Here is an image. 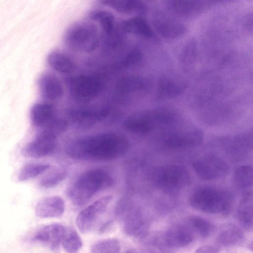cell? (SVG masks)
Segmentation results:
<instances>
[{
  "label": "cell",
  "instance_id": "cell-1",
  "mask_svg": "<svg viewBox=\"0 0 253 253\" xmlns=\"http://www.w3.org/2000/svg\"><path fill=\"white\" fill-rule=\"evenodd\" d=\"M129 142L123 134L106 132L85 137L74 141L67 148L71 158L84 161H110L128 150Z\"/></svg>",
  "mask_w": 253,
  "mask_h": 253
},
{
  "label": "cell",
  "instance_id": "cell-2",
  "mask_svg": "<svg viewBox=\"0 0 253 253\" xmlns=\"http://www.w3.org/2000/svg\"><path fill=\"white\" fill-rule=\"evenodd\" d=\"M113 184V179L106 171L100 169H89L76 179L69 191V197L74 205L83 206L95 194Z\"/></svg>",
  "mask_w": 253,
  "mask_h": 253
},
{
  "label": "cell",
  "instance_id": "cell-3",
  "mask_svg": "<svg viewBox=\"0 0 253 253\" xmlns=\"http://www.w3.org/2000/svg\"><path fill=\"white\" fill-rule=\"evenodd\" d=\"M232 202V195L227 191L211 187H201L191 195V206L207 213L219 214L228 211Z\"/></svg>",
  "mask_w": 253,
  "mask_h": 253
},
{
  "label": "cell",
  "instance_id": "cell-4",
  "mask_svg": "<svg viewBox=\"0 0 253 253\" xmlns=\"http://www.w3.org/2000/svg\"><path fill=\"white\" fill-rule=\"evenodd\" d=\"M64 40L66 45L71 49L89 53L97 48L100 37L95 25L80 22L73 25L66 31Z\"/></svg>",
  "mask_w": 253,
  "mask_h": 253
},
{
  "label": "cell",
  "instance_id": "cell-5",
  "mask_svg": "<svg viewBox=\"0 0 253 253\" xmlns=\"http://www.w3.org/2000/svg\"><path fill=\"white\" fill-rule=\"evenodd\" d=\"M154 184L167 192L177 191L190 182V174L185 168L179 165H167L157 168L152 176Z\"/></svg>",
  "mask_w": 253,
  "mask_h": 253
},
{
  "label": "cell",
  "instance_id": "cell-6",
  "mask_svg": "<svg viewBox=\"0 0 253 253\" xmlns=\"http://www.w3.org/2000/svg\"><path fill=\"white\" fill-rule=\"evenodd\" d=\"M105 81L104 78L99 75L76 76L69 81V90L72 96L79 101L90 100L101 92Z\"/></svg>",
  "mask_w": 253,
  "mask_h": 253
},
{
  "label": "cell",
  "instance_id": "cell-7",
  "mask_svg": "<svg viewBox=\"0 0 253 253\" xmlns=\"http://www.w3.org/2000/svg\"><path fill=\"white\" fill-rule=\"evenodd\" d=\"M112 198L111 195L102 197L79 212L76 224L80 232L86 234L93 228L106 211Z\"/></svg>",
  "mask_w": 253,
  "mask_h": 253
},
{
  "label": "cell",
  "instance_id": "cell-8",
  "mask_svg": "<svg viewBox=\"0 0 253 253\" xmlns=\"http://www.w3.org/2000/svg\"><path fill=\"white\" fill-rule=\"evenodd\" d=\"M116 214L124 233L129 236L138 234L140 220L130 199H124L118 203L116 209Z\"/></svg>",
  "mask_w": 253,
  "mask_h": 253
},
{
  "label": "cell",
  "instance_id": "cell-9",
  "mask_svg": "<svg viewBox=\"0 0 253 253\" xmlns=\"http://www.w3.org/2000/svg\"><path fill=\"white\" fill-rule=\"evenodd\" d=\"M57 136L44 129L34 140L23 148V155L28 157L39 158L52 154L56 148Z\"/></svg>",
  "mask_w": 253,
  "mask_h": 253
},
{
  "label": "cell",
  "instance_id": "cell-10",
  "mask_svg": "<svg viewBox=\"0 0 253 253\" xmlns=\"http://www.w3.org/2000/svg\"><path fill=\"white\" fill-rule=\"evenodd\" d=\"M192 166L198 176L206 180L220 178L228 171L225 162L213 155L206 156L196 160Z\"/></svg>",
  "mask_w": 253,
  "mask_h": 253
},
{
  "label": "cell",
  "instance_id": "cell-11",
  "mask_svg": "<svg viewBox=\"0 0 253 253\" xmlns=\"http://www.w3.org/2000/svg\"><path fill=\"white\" fill-rule=\"evenodd\" d=\"M65 231L66 228L61 224H49L38 230L31 240L40 243L53 251H57L60 248Z\"/></svg>",
  "mask_w": 253,
  "mask_h": 253
},
{
  "label": "cell",
  "instance_id": "cell-12",
  "mask_svg": "<svg viewBox=\"0 0 253 253\" xmlns=\"http://www.w3.org/2000/svg\"><path fill=\"white\" fill-rule=\"evenodd\" d=\"M203 132L199 129L186 132L170 133L164 139V143L171 148L193 147L200 144L203 140Z\"/></svg>",
  "mask_w": 253,
  "mask_h": 253
},
{
  "label": "cell",
  "instance_id": "cell-13",
  "mask_svg": "<svg viewBox=\"0 0 253 253\" xmlns=\"http://www.w3.org/2000/svg\"><path fill=\"white\" fill-rule=\"evenodd\" d=\"M65 211L63 200L58 196H50L39 201L35 207V213L40 218H57Z\"/></svg>",
  "mask_w": 253,
  "mask_h": 253
},
{
  "label": "cell",
  "instance_id": "cell-14",
  "mask_svg": "<svg viewBox=\"0 0 253 253\" xmlns=\"http://www.w3.org/2000/svg\"><path fill=\"white\" fill-rule=\"evenodd\" d=\"M153 23L157 32L166 39H176L183 36L186 32L183 24L167 17L158 16L154 19Z\"/></svg>",
  "mask_w": 253,
  "mask_h": 253
},
{
  "label": "cell",
  "instance_id": "cell-15",
  "mask_svg": "<svg viewBox=\"0 0 253 253\" xmlns=\"http://www.w3.org/2000/svg\"><path fill=\"white\" fill-rule=\"evenodd\" d=\"M39 87L43 97L49 100H58L64 93V88L60 80L52 74L42 75L39 81Z\"/></svg>",
  "mask_w": 253,
  "mask_h": 253
},
{
  "label": "cell",
  "instance_id": "cell-16",
  "mask_svg": "<svg viewBox=\"0 0 253 253\" xmlns=\"http://www.w3.org/2000/svg\"><path fill=\"white\" fill-rule=\"evenodd\" d=\"M102 5L125 14H143L147 9L141 0H98Z\"/></svg>",
  "mask_w": 253,
  "mask_h": 253
},
{
  "label": "cell",
  "instance_id": "cell-17",
  "mask_svg": "<svg viewBox=\"0 0 253 253\" xmlns=\"http://www.w3.org/2000/svg\"><path fill=\"white\" fill-rule=\"evenodd\" d=\"M154 126L148 112L129 117L123 123L126 130L139 134L150 132Z\"/></svg>",
  "mask_w": 253,
  "mask_h": 253
},
{
  "label": "cell",
  "instance_id": "cell-18",
  "mask_svg": "<svg viewBox=\"0 0 253 253\" xmlns=\"http://www.w3.org/2000/svg\"><path fill=\"white\" fill-rule=\"evenodd\" d=\"M166 5L172 13L184 17L196 14L203 6L200 0H169Z\"/></svg>",
  "mask_w": 253,
  "mask_h": 253
},
{
  "label": "cell",
  "instance_id": "cell-19",
  "mask_svg": "<svg viewBox=\"0 0 253 253\" xmlns=\"http://www.w3.org/2000/svg\"><path fill=\"white\" fill-rule=\"evenodd\" d=\"M54 108L51 104L38 103L31 109V120L32 124L36 126H45L54 118Z\"/></svg>",
  "mask_w": 253,
  "mask_h": 253
},
{
  "label": "cell",
  "instance_id": "cell-20",
  "mask_svg": "<svg viewBox=\"0 0 253 253\" xmlns=\"http://www.w3.org/2000/svg\"><path fill=\"white\" fill-rule=\"evenodd\" d=\"M121 27L126 33L144 38H151L154 35L153 32L147 22L140 17L124 20L121 24Z\"/></svg>",
  "mask_w": 253,
  "mask_h": 253
},
{
  "label": "cell",
  "instance_id": "cell-21",
  "mask_svg": "<svg viewBox=\"0 0 253 253\" xmlns=\"http://www.w3.org/2000/svg\"><path fill=\"white\" fill-rule=\"evenodd\" d=\"M193 236L191 232L182 226H175L167 231L165 240L167 244L174 248L187 246L192 242Z\"/></svg>",
  "mask_w": 253,
  "mask_h": 253
},
{
  "label": "cell",
  "instance_id": "cell-22",
  "mask_svg": "<svg viewBox=\"0 0 253 253\" xmlns=\"http://www.w3.org/2000/svg\"><path fill=\"white\" fill-rule=\"evenodd\" d=\"M47 62L56 71L64 74H69L76 68L74 61L66 54L60 51H52L47 56Z\"/></svg>",
  "mask_w": 253,
  "mask_h": 253
},
{
  "label": "cell",
  "instance_id": "cell-23",
  "mask_svg": "<svg viewBox=\"0 0 253 253\" xmlns=\"http://www.w3.org/2000/svg\"><path fill=\"white\" fill-rule=\"evenodd\" d=\"M185 89V84L168 77L161 78L158 85V96L162 98H170L181 94Z\"/></svg>",
  "mask_w": 253,
  "mask_h": 253
},
{
  "label": "cell",
  "instance_id": "cell-24",
  "mask_svg": "<svg viewBox=\"0 0 253 253\" xmlns=\"http://www.w3.org/2000/svg\"><path fill=\"white\" fill-rule=\"evenodd\" d=\"M108 115L106 110H81L74 112L73 120L82 126H89L103 119Z\"/></svg>",
  "mask_w": 253,
  "mask_h": 253
},
{
  "label": "cell",
  "instance_id": "cell-25",
  "mask_svg": "<svg viewBox=\"0 0 253 253\" xmlns=\"http://www.w3.org/2000/svg\"><path fill=\"white\" fill-rule=\"evenodd\" d=\"M240 221L246 227L250 228L253 223V195L252 192L246 193L240 202L238 211Z\"/></svg>",
  "mask_w": 253,
  "mask_h": 253
},
{
  "label": "cell",
  "instance_id": "cell-26",
  "mask_svg": "<svg viewBox=\"0 0 253 253\" xmlns=\"http://www.w3.org/2000/svg\"><path fill=\"white\" fill-rule=\"evenodd\" d=\"M147 86L146 81L137 76H126L118 82L117 88L121 93H128L142 90Z\"/></svg>",
  "mask_w": 253,
  "mask_h": 253
},
{
  "label": "cell",
  "instance_id": "cell-27",
  "mask_svg": "<svg viewBox=\"0 0 253 253\" xmlns=\"http://www.w3.org/2000/svg\"><path fill=\"white\" fill-rule=\"evenodd\" d=\"M89 17L98 22L107 34H112L114 28L115 18L111 13L103 10H94L89 13Z\"/></svg>",
  "mask_w": 253,
  "mask_h": 253
},
{
  "label": "cell",
  "instance_id": "cell-28",
  "mask_svg": "<svg viewBox=\"0 0 253 253\" xmlns=\"http://www.w3.org/2000/svg\"><path fill=\"white\" fill-rule=\"evenodd\" d=\"M50 165L44 163H30L25 165L21 169L18 178L19 181H24L45 172L50 168Z\"/></svg>",
  "mask_w": 253,
  "mask_h": 253
},
{
  "label": "cell",
  "instance_id": "cell-29",
  "mask_svg": "<svg viewBox=\"0 0 253 253\" xmlns=\"http://www.w3.org/2000/svg\"><path fill=\"white\" fill-rule=\"evenodd\" d=\"M83 245L82 240L77 232L73 229H66L61 246L67 253H76Z\"/></svg>",
  "mask_w": 253,
  "mask_h": 253
},
{
  "label": "cell",
  "instance_id": "cell-30",
  "mask_svg": "<svg viewBox=\"0 0 253 253\" xmlns=\"http://www.w3.org/2000/svg\"><path fill=\"white\" fill-rule=\"evenodd\" d=\"M121 247L116 238H107L98 241L92 244L90 252L93 253H118Z\"/></svg>",
  "mask_w": 253,
  "mask_h": 253
},
{
  "label": "cell",
  "instance_id": "cell-31",
  "mask_svg": "<svg viewBox=\"0 0 253 253\" xmlns=\"http://www.w3.org/2000/svg\"><path fill=\"white\" fill-rule=\"evenodd\" d=\"M234 181L240 188L246 189L253 184V169L250 166H242L237 169L234 173Z\"/></svg>",
  "mask_w": 253,
  "mask_h": 253
},
{
  "label": "cell",
  "instance_id": "cell-32",
  "mask_svg": "<svg viewBox=\"0 0 253 253\" xmlns=\"http://www.w3.org/2000/svg\"><path fill=\"white\" fill-rule=\"evenodd\" d=\"M67 175L68 172L66 169H56L42 178L40 181V185L45 188L53 187L64 180Z\"/></svg>",
  "mask_w": 253,
  "mask_h": 253
},
{
  "label": "cell",
  "instance_id": "cell-33",
  "mask_svg": "<svg viewBox=\"0 0 253 253\" xmlns=\"http://www.w3.org/2000/svg\"><path fill=\"white\" fill-rule=\"evenodd\" d=\"M191 226L202 237H207L211 231V225L205 219L197 216H193L189 218Z\"/></svg>",
  "mask_w": 253,
  "mask_h": 253
},
{
  "label": "cell",
  "instance_id": "cell-34",
  "mask_svg": "<svg viewBox=\"0 0 253 253\" xmlns=\"http://www.w3.org/2000/svg\"><path fill=\"white\" fill-rule=\"evenodd\" d=\"M142 53L139 49H133L124 57L121 65L125 68H130L139 64L142 60Z\"/></svg>",
  "mask_w": 253,
  "mask_h": 253
},
{
  "label": "cell",
  "instance_id": "cell-35",
  "mask_svg": "<svg viewBox=\"0 0 253 253\" xmlns=\"http://www.w3.org/2000/svg\"><path fill=\"white\" fill-rule=\"evenodd\" d=\"M68 122L61 118H53L45 126L44 129L53 133L57 136L65 132L68 128Z\"/></svg>",
  "mask_w": 253,
  "mask_h": 253
},
{
  "label": "cell",
  "instance_id": "cell-36",
  "mask_svg": "<svg viewBox=\"0 0 253 253\" xmlns=\"http://www.w3.org/2000/svg\"><path fill=\"white\" fill-rule=\"evenodd\" d=\"M196 53V45L194 41L189 42L186 45L181 55V60L185 64L193 61Z\"/></svg>",
  "mask_w": 253,
  "mask_h": 253
},
{
  "label": "cell",
  "instance_id": "cell-37",
  "mask_svg": "<svg viewBox=\"0 0 253 253\" xmlns=\"http://www.w3.org/2000/svg\"><path fill=\"white\" fill-rule=\"evenodd\" d=\"M241 237V233L235 230L225 231L221 235V242L225 244L236 241Z\"/></svg>",
  "mask_w": 253,
  "mask_h": 253
},
{
  "label": "cell",
  "instance_id": "cell-38",
  "mask_svg": "<svg viewBox=\"0 0 253 253\" xmlns=\"http://www.w3.org/2000/svg\"><path fill=\"white\" fill-rule=\"evenodd\" d=\"M114 226L113 221L110 220L103 223L99 228L98 232L100 234H104L112 230Z\"/></svg>",
  "mask_w": 253,
  "mask_h": 253
},
{
  "label": "cell",
  "instance_id": "cell-39",
  "mask_svg": "<svg viewBox=\"0 0 253 253\" xmlns=\"http://www.w3.org/2000/svg\"><path fill=\"white\" fill-rule=\"evenodd\" d=\"M199 253H215L217 252V249L211 246H204L201 247L197 250Z\"/></svg>",
  "mask_w": 253,
  "mask_h": 253
},
{
  "label": "cell",
  "instance_id": "cell-40",
  "mask_svg": "<svg viewBox=\"0 0 253 253\" xmlns=\"http://www.w3.org/2000/svg\"><path fill=\"white\" fill-rule=\"evenodd\" d=\"M213 0L215 1H218V2H225V1H228L229 0Z\"/></svg>",
  "mask_w": 253,
  "mask_h": 253
}]
</instances>
